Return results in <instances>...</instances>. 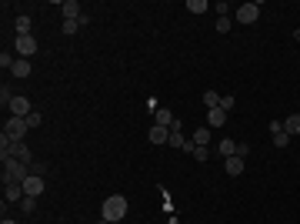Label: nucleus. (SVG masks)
Listing matches in <instances>:
<instances>
[{
  "instance_id": "nucleus-1",
  "label": "nucleus",
  "mask_w": 300,
  "mask_h": 224,
  "mask_svg": "<svg viewBox=\"0 0 300 224\" xmlns=\"http://www.w3.org/2000/svg\"><path fill=\"white\" fill-rule=\"evenodd\" d=\"M100 214H103V221L120 224L123 218H127V198H123V194H113V198H107V201H103V208H100Z\"/></svg>"
},
{
  "instance_id": "nucleus-2",
  "label": "nucleus",
  "mask_w": 300,
  "mask_h": 224,
  "mask_svg": "<svg viewBox=\"0 0 300 224\" xmlns=\"http://www.w3.org/2000/svg\"><path fill=\"white\" fill-rule=\"evenodd\" d=\"M30 174H33L30 164H23V161H17V157L3 161V184H7V181H17V184H23Z\"/></svg>"
},
{
  "instance_id": "nucleus-3",
  "label": "nucleus",
  "mask_w": 300,
  "mask_h": 224,
  "mask_svg": "<svg viewBox=\"0 0 300 224\" xmlns=\"http://www.w3.org/2000/svg\"><path fill=\"white\" fill-rule=\"evenodd\" d=\"M27 131H30V127H27L23 117H7V124H3V137H10V141H17V144L27 137Z\"/></svg>"
},
{
  "instance_id": "nucleus-4",
  "label": "nucleus",
  "mask_w": 300,
  "mask_h": 224,
  "mask_svg": "<svg viewBox=\"0 0 300 224\" xmlns=\"http://www.w3.org/2000/svg\"><path fill=\"white\" fill-rule=\"evenodd\" d=\"M233 17H237V23H254L257 17H260V0H257V3H244V7H237V13H233Z\"/></svg>"
},
{
  "instance_id": "nucleus-5",
  "label": "nucleus",
  "mask_w": 300,
  "mask_h": 224,
  "mask_svg": "<svg viewBox=\"0 0 300 224\" xmlns=\"http://www.w3.org/2000/svg\"><path fill=\"white\" fill-rule=\"evenodd\" d=\"M44 194V178L40 174H30V178L23 181V198H40Z\"/></svg>"
},
{
  "instance_id": "nucleus-6",
  "label": "nucleus",
  "mask_w": 300,
  "mask_h": 224,
  "mask_svg": "<svg viewBox=\"0 0 300 224\" xmlns=\"http://www.w3.org/2000/svg\"><path fill=\"white\" fill-rule=\"evenodd\" d=\"M17 54H20V57H27V60H30V57L37 54V40H33V34L17 37Z\"/></svg>"
},
{
  "instance_id": "nucleus-7",
  "label": "nucleus",
  "mask_w": 300,
  "mask_h": 224,
  "mask_svg": "<svg viewBox=\"0 0 300 224\" xmlns=\"http://www.w3.org/2000/svg\"><path fill=\"white\" fill-rule=\"evenodd\" d=\"M60 13H64V20H80V17H84L77 0H64V3H60Z\"/></svg>"
},
{
  "instance_id": "nucleus-8",
  "label": "nucleus",
  "mask_w": 300,
  "mask_h": 224,
  "mask_svg": "<svg viewBox=\"0 0 300 224\" xmlns=\"http://www.w3.org/2000/svg\"><path fill=\"white\" fill-rule=\"evenodd\" d=\"M223 124H227V111H223V107L207 111V127H210V131H217V127H223Z\"/></svg>"
},
{
  "instance_id": "nucleus-9",
  "label": "nucleus",
  "mask_w": 300,
  "mask_h": 224,
  "mask_svg": "<svg viewBox=\"0 0 300 224\" xmlns=\"http://www.w3.org/2000/svg\"><path fill=\"white\" fill-rule=\"evenodd\" d=\"M147 137H150V144H170V127H160V124H154Z\"/></svg>"
},
{
  "instance_id": "nucleus-10",
  "label": "nucleus",
  "mask_w": 300,
  "mask_h": 224,
  "mask_svg": "<svg viewBox=\"0 0 300 224\" xmlns=\"http://www.w3.org/2000/svg\"><path fill=\"white\" fill-rule=\"evenodd\" d=\"M223 171L230 174V178H237V174H244V157H223Z\"/></svg>"
},
{
  "instance_id": "nucleus-11",
  "label": "nucleus",
  "mask_w": 300,
  "mask_h": 224,
  "mask_svg": "<svg viewBox=\"0 0 300 224\" xmlns=\"http://www.w3.org/2000/svg\"><path fill=\"white\" fill-rule=\"evenodd\" d=\"M10 114H13V117H27V114H33L30 111V101H27V97H13V101H10Z\"/></svg>"
},
{
  "instance_id": "nucleus-12",
  "label": "nucleus",
  "mask_w": 300,
  "mask_h": 224,
  "mask_svg": "<svg viewBox=\"0 0 300 224\" xmlns=\"http://www.w3.org/2000/svg\"><path fill=\"white\" fill-rule=\"evenodd\" d=\"M17 198H23V184L7 181V184H3V201H17Z\"/></svg>"
},
{
  "instance_id": "nucleus-13",
  "label": "nucleus",
  "mask_w": 300,
  "mask_h": 224,
  "mask_svg": "<svg viewBox=\"0 0 300 224\" xmlns=\"http://www.w3.org/2000/svg\"><path fill=\"white\" fill-rule=\"evenodd\" d=\"M10 74L13 77H30V60H27V57H17L13 67H10Z\"/></svg>"
},
{
  "instance_id": "nucleus-14",
  "label": "nucleus",
  "mask_w": 300,
  "mask_h": 224,
  "mask_svg": "<svg viewBox=\"0 0 300 224\" xmlns=\"http://www.w3.org/2000/svg\"><path fill=\"white\" fill-rule=\"evenodd\" d=\"M13 151H17V141H10V137L0 134V161H10Z\"/></svg>"
},
{
  "instance_id": "nucleus-15",
  "label": "nucleus",
  "mask_w": 300,
  "mask_h": 224,
  "mask_svg": "<svg viewBox=\"0 0 300 224\" xmlns=\"http://www.w3.org/2000/svg\"><path fill=\"white\" fill-rule=\"evenodd\" d=\"M284 131H287L290 137L300 134V114H290V117H284Z\"/></svg>"
},
{
  "instance_id": "nucleus-16",
  "label": "nucleus",
  "mask_w": 300,
  "mask_h": 224,
  "mask_svg": "<svg viewBox=\"0 0 300 224\" xmlns=\"http://www.w3.org/2000/svg\"><path fill=\"white\" fill-rule=\"evenodd\" d=\"M210 144V127H197L194 131V147H207Z\"/></svg>"
},
{
  "instance_id": "nucleus-17",
  "label": "nucleus",
  "mask_w": 300,
  "mask_h": 224,
  "mask_svg": "<svg viewBox=\"0 0 300 224\" xmlns=\"http://www.w3.org/2000/svg\"><path fill=\"white\" fill-rule=\"evenodd\" d=\"M13 30H17V37L30 34V17H27V13H20V17H17V20H13Z\"/></svg>"
},
{
  "instance_id": "nucleus-18",
  "label": "nucleus",
  "mask_w": 300,
  "mask_h": 224,
  "mask_svg": "<svg viewBox=\"0 0 300 224\" xmlns=\"http://www.w3.org/2000/svg\"><path fill=\"white\" fill-rule=\"evenodd\" d=\"M184 151H190L197 161H207V157H210V147H194V141H187V147H184Z\"/></svg>"
},
{
  "instance_id": "nucleus-19",
  "label": "nucleus",
  "mask_w": 300,
  "mask_h": 224,
  "mask_svg": "<svg viewBox=\"0 0 300 224\" xmlns=\"http://www.w3.org/2000/svg\"><path fill=\"white\" fill-rule=\"evenodd\" d=\"M203 104H207V111L220 107V94H217V90H203Z\"/></svg>"
},
{
  "instance_id": "nucleus-20",
  "label": "nucleus",
  "mask_w": 300,
  "mask_h": 224,
  "mask_svg": "<svg viewBox=\"0 0 300 224\" xmlns=\"http://www.w3.org/2000/svg\"><path fill=\"white\" fill-rule=\"evenodd\" d=\"M174 121H177V117H174V114L167 111V107H160V111H157V124H160V127H170Z\"/></svg>"
},
{
  "instance_id": "nucleus-21",
  "label": "nucleus",
  "mask_w": 300,
  "mask_h": 224,
  "mask_svg": "<svg viewBox=\"0 0 300 224\" xmlns=\"http://www.w3.org/2000/svg\"><path fill=\"white\" fill-rule=\"evenodd\" d=\"M13 157H17V161H23V164H33V161H30V147L23 144V141H20V144H17V151H13Z\"/></svg>"
},
{
  "instance_id": "nucleus-22",
  "label": "nucleus",
  "mask_w": 300,
  "mask_h": 224,
  "mask_svg": "<svg viewBox=\"0 0 300 224\" xmlns=\"http://www.w3.org/2000/svg\"><path fill=\"white\" fill-rule=\"evenodd\" d=\"M237 154V141H220V157H233Z\"/></svg>"
},
{
  "instance_id": "nucleus-23",
  "label": "nucleus",
  "mask_w": 300,
  "mask_h": 224,
  "mask_svg": "<svg viewBox=\"0 0 300 224\" xmlns=\"http://www.w3.org/2000/svg\"><path fill=\"white\" fill-rule=\"evenodd\" d=\"M60 30H64V37H74L80 30V20H64V27H60Z\"/></svg>"
},
{
  "instance_id": "nucleus-24",
  "label": "nucleus",
  "mask_w": 300,
  "mask_h": 224,
  "mask_svg": "<svg viewBox=\"0 0 300 224\" xmlns=\"http://www.w3.org/2000/svg\"><path fill=\"white\" fill-rule=\"evenodd\" d=\"M187 10L190 13H203L207 10V0H187Z\"/></svg>"
},
{
  "instance_id": "nucleus-25",
  "label": "nucleus",
  "mask_w": 300,
  "mask_h": 224,
  "mask_svg": "<svg viewBox=\"0 0 300 224\" xmlns=\"http://www.w3.org/2000/svg\"><path fill=\"white\" fill-rule=\"evenodd\" d=\"M290 144V134L287 131H277V134H274V147H287Z\"/></svg>"
},
{
  "instance_id": "nucleus-26",
  "label": "nucleus",
  "mask_w": 300,
  "mask_h": 224,
  "mask_svg": "<svg viewBox=\"0 0 300 224\" xmlns=\"http://www.w3.org/2000/svg\"><path fill=\"white\" fill-rule=\"evenodd\" d=\"M23 121H27V127H40V121H44V117H40V114L33 111V114H27V117H23Z\"/></svg>"
},
{
  "instance_id": "nucleus-27",
  "label": "nucleus",
  "mask_w": 300,
  "mask_h": 224,
  "mask_svg": "<svg viewBox=\"0 0 300 224\" xmlns=\"http://www.w3.org/2000/svg\"><path fill=\"white\" fill-rule=\"evenodd\" d=\"M230 17H220V20H217V34H227V30H230Z\"/></svg>"
},
{
  "instance_id": "nucleus-28",
  "label": "nucleus",
  "mask_w": 300,
  "mask_h": 224,
  "mask_svg": "<svg viewBox=\"0 0 300 224\" xmlns=\"http://www.w3.org/2000/svg\"><path fill=\"white\" fill-rule=\"evenodd\" d=\"M233 104H237V101H233V94H223V97H220V107H223V111H233Z\"/></svg>"
},
{
  "instance_id": "nucleus-29",
  "label": "nucleus",
  "mask_w": 300,
  "mask_h": 224,
  "mask_svg": "<svg viewBox=\"0 0 300 224\" xmlns=\"http://www.w3.org/2000/svg\"><path fill=\"white\" fill-rule=\"evenodd\" d=\"M20 208H23L27 214H33V208H37V198H23V201H20Z\"/></svg>"
},
{
  "instance_id": "nucleus-30",
  "label": "nucleus",
  "mask_w": 300,
  "mask_h": 224,
  "mask_svg": "<svg viewBox=\"0 0 300 224\" xmlns=\"http://www.w3.org/2000/svg\"><path fill=\"white\" fill-rule=\"evenodd\" d=\"M10 101H13V94L7 87H0V104H3V107H10Z\"/></svg>"
},
{
  "instance_id": "nucleus-31",
  "label": "nucleus",
  "mask_w": 300,
  "mask_h": 224,
  "mask_svg": "<svg viewBox=\"0 0 300 224\" xmlns=\"http://www.w3.org/2000/svg\"><path fill=\"white\" fill-rule=\"evenodd\" d=\"M0 67H13V57L7 54V50H3V54H0Z\"/></svg>"
},
{
  "instance_id": "nucleus-32",
  "label": "nucleus",
  "mask_w": 300,
  "mask_h": 224,
  "mask_svg": "<svg viewBox=\"0 0 300 224\" xmlns=\"http://www.w3.org/2000/svg\"><path fill=\"white\" fill-rule=\"evenodd\" d=\"M30 171H33V174H44V171H47V164H44V161H33V164H30Z\"/></svg>"
},
{
  "instance_id": "nucleus-33",
  "label": "nucleus",
  "mask_w": 300,
  "mask_h": 224,
  "mask_svg": "<svg viewBox=\"0 0 300 224\" xmlns=\"http://www.w3.org/2000/svg\"><path fill=\"white\" fill-rule=\"evenodd\" d=\"M247 154H250V147H247V144H237V157H244V161H247Z\"/></svg>"
},
{
  "instance_id": "nucleus-34",
  "label": "nucleus",
  "mask_w": 300,
  "mask_h": 224,
  "mask_svg": "<svg viewBox=\"0 0 300 224\" xmlns=\"http://www.w3.org/2000/svg\"><path fill=\"white\" fill-rule=\"evenodd\" d=\"M0 224H17V221H10V218H3V221H0Z\"/></svg>"
},
{
  "instance_id": "nucleus-35",
  "label": "nucleus",
  "mask_w": 300,
  "mask_h": 224,
  "mask_svg": "<svg viewBox=\"0 0 300 224\" xmlns=\"http://www.w3.org/2000/svg\"><path fill=\"white\" fill-rule=\"evenodd\" d=\"M100 224H110V221H100Z\"/></svg>"
},
{
  "instance_id": "nucleus-36",
  "label": "nucleus",
  "mask_w": 300,
  "mask_h": 224,
  "mask_svg": "<svg viewBox=\"0 0 300 224\" xmlns=\"http://www.w3.org/2000/svg\"><path fill=\"white\" fill-rule=\"evenodd\" d=\"M297 40H300V34H297Z\"/></svg>"
}]
</instances>
